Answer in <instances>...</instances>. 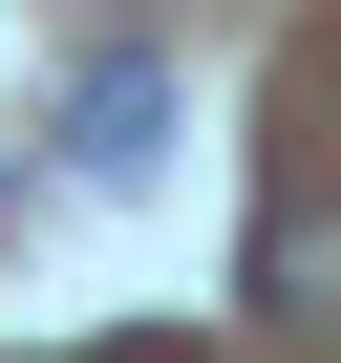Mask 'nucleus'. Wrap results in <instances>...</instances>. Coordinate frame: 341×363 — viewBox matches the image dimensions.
<instances>
[{"label": "nucleus", "instance_id": "f257e3e1", "mask_svg": "<svg viewBox=\"0 0 341 363\" xmlns=\"http://www.w3.org/2000/svg\"><path fill=\"white\" fill-rule=\"evenodd\" d=\"M256 320H341V171H277V214H256Z\"/></svg>", "mask_w": 341, "mask_h": 363}, {"label": "nucleus", "instance_id": "f03ea898", "mask_svg": "<svg viewBox=\"0 0 341 363\" xmlns=\"http://www.w3.org/2000/svg\"><path fill=\"white\" fill-rule=\"evenodd\" d=\"M107 363H192V342H107Z\"/></svg>", "mask_w": 341, "mask_h": 363}]
</instances>
